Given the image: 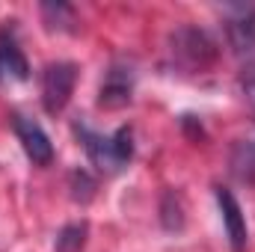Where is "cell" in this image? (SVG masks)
Returning a JSON list of instances; mask_svg holds the SVG:
<instances>
[{"instance_id":"3957f363","label":"cell","mask_w":255,"mask_h":252,"mask_svg":"<svg viewBox=\"0 0 255 252\" xmlns=\"http://www.w3.org/2000/svg\"><path fill=\"white\" fill-rule=\"evenodd\" d=\"M77 83V65L74 63H51L42 71V104L51 116L63 113Z\"/></svg>"},{"instance_id":"6da1fadb","label":"cell","mask_w":255,"mask_h":252,"mask_svg":"<svg viewBox=\"0 0 255 252\" xmlns=\"http://www.w3.org/2000/svg\"><path fill=\"white\" fill-rule=\"evenodd\" d=\"M74 133H77L86 157L101 172H119L133 157V130L128 125H122L113 133H98L89 125H74Z\"/></svg>"},{"instance_id":"8992f818","label":"cell","mask_w":255,"mask_h":252,"mask_svg":"<svg viewBox=\"0 0 255 252\" xmlns=\"http://www.w3.org/2000/svg\"><path fill=\"white\" fill-rule=\"evenodd\" d=\"M217 196V205H220V214H223V226H226V235H229V244L235 252L247 250V241H250V229H247V217H244V208L241 202L235 199V193L226 187L214 190Z\"/></svg>"},{"instance_id":"52a82bcc","label":"cell","mask_w":255,"mask_h":252,"mask_svg":"<svg viewBox=\"0 0 255 252\" xmlns=\"http://www.w3.org/2000/svg\"><path fill=\"white\" fill-rule=\"evenodd\" d=\"M130 92H133V71H130V65L116 63L107 71L104 83H101L98 104L101 107H110V110L113 107H125L128 101H130Z\"/></svg>"},{"instance_id":"7a4b0ae2","label":"cell","mask_w":255,"mask_h":252,"mask_svg":"<svg viewBox=\"0 0 255 252\" xmlns=\"http://www.w3.org/2000/svg\"><path fill=\"white\" fill-rule=\"evenodd\" d=\"M169 54L175 57L178 65L199 71L214 63L220 51H217V42L211 39V33H205L199 27H178L169 36Z\"/></svg>"},{"instance_id":"277c9868","label":"cell","mask_w":255,"mask_h":252,"mask_svg":"<svg viewBox=\"0 0 255 252\" xmlns=\"http://www.w3.org/2000/svg\"><path fill=\"white\" fill-rule=\"evenodd\" d=\"M223 15H226L229 45L241 57L255 54V6L253 3H232V6L223 9Z\"/></svg>"},{"instance_id":"ba28073f","label":"cell","mask_w":255,"mask_h":252,"mask_svg":"<svg viewBox=\"0 0 255 252\" xmlns=\"http://www.w3.org/2000/svg\"><path fill=\"white\" fill-rule=\"evenodd\" d=\"M30 77V63L18 42L3 30L0 33V83H18Z\"/></svg>"},{"instance_id":"5b68a950","label":"cell","mask_w":255,"mask_h":252,"mask_svg":"<svg viewBox=\"0 0 255 252\" xmlns=\"http://www.w3.org/2000/svg\"><path fill=\"white\" fill-rule=\"evenodd\" d=\"M12 127H15V136L24 145V154L36 166H48L54 160V142H51V136L45 133V127L36 119H30L24 113H12Z\"/></svg>"},{"instance_id":"8fae6325","label":"cell","mask_w":255,"mask_h":252,"mask_svg":"<svg viewBox=\"0 0 255 252\" xmlns=\"http://www.w3.org/2000/svg\"><path fill=\"white\" fill-rule=\"evenodd\" d=\"M172 190L163 196V205H160V211H163V226L169 229V232H178L181 226H184V208H181V199H178V205L172 208Z\"/></svg>"},{"instance_id":"7c38bea8","label":"cell","mask_w":255,"mask_h":252,"mask_svg":"<svg viewBox=\"0 0 255 252\" xmlns=\"http://www.w3.org/2000/svg\"><path fill=\"white\" fill-rule=\"evenodd\" d=\"M238 83H241V92H244L247 104L253 107V113H255V63H247L244 68H241Z\"/></svg>"},{"instance_id":"30bf717a","label":"cell","mask_w":255,"mask_h":252,"mask_svg":"<svg viewBox=\"0 0 255 252\" xmlns=\"http://www.w3.org/2000/svg\"><path fill=\"white\" fill-rule=\"evenodd\" d=\"M68 184H71V199L74 202H89L95 196V178H89L86 169H74Z\"/></svg>"},{"instance_id":"4fadbf2b","label":"cell","mask_w":255,"mask_h":252,"mask_svg":"<svg viewBox=\"0 0 255 252\" xmlns=\"http://www.w3.org/2000/svg\"><path fill=\"white\" fill-rule=\"evenodd\" d=\"M250 142H253V148H255V139H250Z\"/></svg>"},{"instance_id":"9c48e42d","label":"cell","mask_w":255,"mask_h":252,"mask_svg":"<svg viewBox=\"0 0 255 252\" xmlns=\"http://www.w3.org/2000/svg\"><path fill=\"white\" fill-rule=\"evenodd\" d=\"M86 223H68L63 226V232L57 235V252H83L86 247Z\"/></svg>"}]
</instances>
